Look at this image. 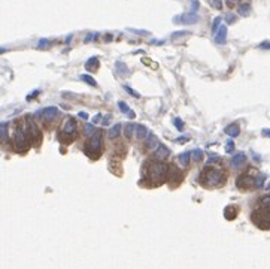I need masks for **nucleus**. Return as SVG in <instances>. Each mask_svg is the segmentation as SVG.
Wrapping results in <instances>:
<instances>
[{
    "mask_svg": "<svg viewBox=\"0 0 270 269\" xmlns=\"http://www.w3.org/2000/svg\"><path fill=\"white\" fill-rule=\"evenodd\" d=\"M8 123H0V141L5 142L8 139Z\"/></svg>",
    "mask_w": 270,
    "mask_h": 269,
    "instance_id": "nucleus-24",
    "label": "nucleus"
},
{
    "mask_svg": "<svg viewBox=\"0 0 270 269\" xmlns=\"http://www.w3.org/2000/svg\"><path fill=\"white\" fill-rule=\"evenodd\" d=\"M79 117H81V118H84V120H87V118H88V114L84 112V111H81V112H79Z\"/></svg>",
    "mask_w": 270,
    "mask_h": 269,
    "instance_id": "nucleus-43",
    "label": "nucleus"
},
{
    "mask_svg": "<svg viewBox=\"0 0 270 269\" xmlns=\"http://www.w3.org/2000/svg\"><path fill=\"white\" fill-rule=\"evenodd\" d=\"M84 133H85L87 136H91L93 133H94V126H93V124H88V123H87V124L84 126Z\"/></svg>",
    "mask_w": 270,
    "mask_h": 269,
    "instance_id": "nucleus-29",
    "label": "nucleus"
},
{
    "mask_svg": "<svg viewBox=\"0 0 270 269\" xmlns=\"http://www.w3.org/2000/svg\"><path fill=\"white\" fill-rule=\"evenodd\" d=\"M48 44H49L48 39H40L39 44H37V48H45V46H48Z\"/></svg>",
    "mask_w": 270,
    "mask_h": 269,
    "instance_id": "nucleus-36",
    "label": "nucleus"
},
{
    "mask_svg": "<svg viewBox=\"0 0 270 269\" xmlns=\"http://www.w3.org/2000/svg\"><path fill=\"white\" fill-rule=\"evenodd\" d=\"M199 19H200V17H199L196 12H187V13H182V15H176V17L173 18V23H175V24L190 25V24L199 23Z\"/></svg>",
    "mask_w": 270,
    "mask_h": 269,
    "instance_id": "nucleus-5",
    "label": "nucleus"
},
{
    "mask_svg": "<svg viewBox=\"0 0 270 269\" xmlns=\"http://www.w3.org/2000/svg\"><path fill=\"white\" fill-rule=\"evenodd\" d=\"M136 130V124L135 123H127V124L124 126V135H125V138H133V133H135Z\"/></svg>",
    "mask_w": 270,
    "mask_h": 269,
    "instance_id": "nucleus-19",
    "label": "nucleus"
},
{
    "mask_svg": "<svg viewBox=\"0 0 270 269\" xmlns=\"http://www.w3.org/2000/svg\"><path fill=\"white\" fill-rule=\"evenodd\" d=\"M118 108H119V111H121V112H124L127 117H130V118H135L136 117V114L133 112V109H130L127 103H124V102H118Z\"/></svg>",
    "mask_w": 270,
    "mask_h": 269,
    "instance_id": "nucleus-15",
    "label": "nucleus"
},
{
    "mask_svg": "<svg viewBox=\"0 0 270 269\" xmlns=\"http://www.w3.org/2000/svg\"><path fill=\"white\" fill-rule=\"evenodd\" d=\"M215 42L220 45H224L227 42V27L225 25H220L218 30L215 31Z\"/></svg>",
    "mask_w": 270,
    "mask_h": 269,
    "instance_id": "nucleus-11",
    "label": "nucleus"
},
{
    "mask_svg": "<svg viewBox=\"0 0 270 269\" xmlns=\"http://www.w3.org/2000/svg\"><path fill=\"white\" fill-rule=\"evenodd\" d=\"M188 141H190V136H181L179 139H176L178 144H185V142H188Z\"/></svg>",
    "mask_w": 270,
    "mask_h": 269,
    "instance_id": "nucleus-38",
    "label": "nucleus"
},
{
    "mask_svg": "<svg viewBox=\"0 0 270 269\" xmlns=\"http://www.w3.org/2000/svg\"><path fill=\"white\" fill-rule=\"evenodd\" d=\"M173 124H175V127H176L178 130H184V121L181 118H175L173 120Z\"/></svg>",
    "mask_w": 270,
    "mask_h": 269,
    "instance_id": "nucleus-32",
    "label": "nucleus"
},
{
    "mask_svg": "<svg viewBox=\"0 0 270 269\" xmlns=\"http://www.w3.org/2000/svg\"><path fill=\"white\" fill-rule=\"evenodd\" d=\"M117 70H118V72H121L123 75H124V73H125V75H129V73H130V70L127 69V66H125V64H123L121 62L117 63Z\"/></svg>",
    "mask_w": 270,
    "mask_h": 269,
    "instance_id": "nucleus-28",
    "label": "nucleus"
},
{
    "mask_svg": "<svg viewBox=\"0 0 270 269\" xmlns=\"http://www.w3.org/2000/svg\"><path fill=\"white\" fill-rule=\"evenodd\" d=\"M58 109H57L56 106H48V108H43L42 111H39L37 112V115L39 117H42L43 120H54V118H57L58 117Z\"/></svg>",
    "mask_w": 270,
    "mask_h": 269,
    "instance_id": "nucleus-8",
    "label": "nucleus"
},
{
    "mask_svg": "<svg viewBox=\"0 0 270 269\" xmlns=\"http://www.w3.org/2000/svg\"><path fill=\"white\" fill-rule=\"evenodd\" d=\"M267 190H269V191H270V184H269V186H267Z\"/></svg>",
    "mask_w": 270,
    "mask_h": 269,
    "instance_id": "nucleus-48",
    "label": "nucleus"
},
{
    "mask_svg": "<svg viewBox=\"0 0 270 269\" xmlns=\"http://www.w3.org/2000/svg\"><path fill=\"white\" fill-rule=\"evenodd\" d=\"M225 151H227V153H233L234 151V142L231 141V139H230V141L227 142V145H225Z\"/></svg>",
    "mask_w": 270,
    "mask_h": 269,
    "instance_id": "nucleus-34",
    "label": "nucleus"
},
{
    "mask_svg": "<svg viewBox=\"0 0 270 269\" xmlns=\"http://www.w3.org/2000/svg\"><path fill=\"white\" fill-rule=\"evenodd\" d=\"M199 6H200L199 0H191V12H196L197 9H199Z\"/></svg>",
    "mask_w": 270,
    "mask_h": 269,
    "instance_id": "nucleus-35",
    "label": "nucleus"
},
{
    "mask_svg": "<svg viewBox=\"0 0 270 269\" xmlns=\"http://www.w3.org/2000/svg\"><path fill=\"white\" fill-rule=\"evenodd\" d=\"M234 21H236V17H234L233 13H228L227 15V23L228 24H231V23H234Z\"/></svg>",
    "mask_w": 270,
    "mask_h": 269,
    "instance_id": "nucleus-41",
    "label": "nucleus"
},
{
    "mask_svg": "<svg viewBox=\"0 0 270 269\" xmlns=\"http://www.w3.org/2000/svg\"><path fill=\"white\" fill-rule=\"evenodd\" d=\"M225 133H227L230 138H236V136H239L240 127L237 124H230L225 127Z\"/></svg>",
    "mask_w": 270,
    "mask_h": 269,
    "instance_id": "nucleus-14",
    "label": "nucleus"
},
{
    "mask_svg": "<svg viewBox=\"0 0 270 269\" xmlns=\"http://www.w3.org/2000/svg\"><path fill=\"white\" fill-rule=\"evenodd\" d=\"M157 145H158V139H157V136H155L154 133H149V135H148V139H146V148L152 150V148H155Z\"/></svg>",
    "mask_w": 270,
    "mask_h": 269,
    "instance_id": "nucleus-20",
    "label": "nucleus"
},
{
    "mask_svg": "<svg viewBox=\"0 0 270 269\" xmlns=\"http://www.w3.org/2000/svg\"><path fill=\"white\" fill-rule=\"evenodd\" d=\"M191 156H193V160L194 162H202L203 160V151L199 150V148H196V150H193V153H191Z\"/></svg>",
    "mask_w": 270,
    "mask_h": 269,
    "instance_id": "nucleus-26",
    "label": "nucleus"
},
{
    "mask_svg": "<svg viewBox=\"0 0 270 269\" xmlns=\"http://www.w3.org/2000/svg\"><path fill=\"white\" fill-rule=\"evenodd\" d=\"M239 0H227V5L230 8H233V6H236V3H237Z\"/></svg>",
    "mask_w": 270,
    "mask_h": 269,
    "instance_id": "nucleus-42",
    "label": "nucleus"
},
{
    "mask_svg": "<svg viewBox=\"0 0 270 269\" xmlns=\"http://www.w3.org/2000/svg\"><path fill=\"white\" fill-rule=\"evenodd\" d=\"M199 180H200L203 187H209V188L221 187L222 184L225 182V172L221 168H216V166L209 164V166H206L202 170Z\"/></svg>",
    "mask_w": 270,
    "mask_h": 269,
    "instance_id": "nucleus-1",
    "label": "nucleus"
},
{
    "mask_svg": "<svg viewBox=\"0 0 270 269\" xmlns=\"http://www.w3.org/2000/svg\"><path fill=\"white\" fill-rule=\"evenodd\" d=\"M185 35H188V31H176V33H173L172 35V39L181 38V36H185Z\"/></svg>",
    "mask_w": 270,
    "mask_h": 269,
    "instance_id": "nucleus-37",
    "label": "nucleus"
},
{
    "mask_svg": "<svg viewBox=\"0 0 270 269\" xmlns=\"http://www.w3.org/2000/svg\"><path fill=\"white\" fill-rule=\"evenodd\" d=\"M246 160V156H245V153H239V154H236V156L231 157V166L233 168H240L243 163H245Z\"/></svg>",
    "mask_w": 270,
    "mask_h": 269,
    "instance_id": "nucleus-12",
    "label": "nucleus"
},
{
    "mask_svg": "<svg viewBox=\"0 0 270 269\" xmlns=\"http://www.w3.org/2000/svg\"><path fill=\"white\" fill-rule=\"evenodd\" d=\"M102 141H103V136L100 132H94L90 138V142L87 145V148H90V151H98L100 147H102Z\"/></svg>",
    "mask_w": 270,
    "mask_h": 269,
    "instance_id": "nucleus-6",
    "label": "nucleus"
},
{
    "mask_svg": "<svg viewBox=\"0 0 270 269\" xmlns=\"http://www.w3.org/2000/svg\"><path fill=\"white\" fill-rule=\"evenodd\" d=\"M261 133H263V136H270V129H264Z\"/></svg>",
    "mask_w": 270,
    "mask_h": 269,
    "instance_id": "nucleus-44",
    "label": "nucleus"
},
{
    "mask_svg": "<svg viewBox=\"0 0 270 269\" xmlns=\"http://www.w3.org/2000/svg\"><path fill=\"white\" fill-rule=\"evenodd\" d=\"M237 213H239L237 207L230 205V207H225V209H224V217H225L227 220H234L236 217H237Z\"/></svg>",
    "mask_w": 270,
    "mask_h": 269,
    "instance_id": "nucleus-13",
    "label": "nucleus"
},
{
    "mask_svg": "<svg viewBox=\"0 0 270 269\" xmlns=\"http://www.w3.org/2000/svg\"><path fill=\"white\" fill-rule=\"evenodd\" d=\"M170 156V150L167 148L166 145H163V144H158L157 147H155V153H154V157L157 159V160H166L167 157Z\"/></svg>",
    "mask_w": 270,
    "mask_h": 269,
    "instance_id": "nucleus-10",
    "label": "nucleus"
},
{
    "mask_svg": "<svg viewBox=\"0 0 270 269\" xmlns=\"http://www.w3.org/2000/svg\"><path fill=\"white\" fill-rule=\"evenodd\" d=\"M255 176H257V170L248 169L245 174H242V175L237 178L236 184H237V187L239 188H243V190L252 188L254 187V180H255Z\"/></svg>",
    "mask_w": 270,
    "mask_h": 269,
    "instance_id": "nucleus-4",
    "label": "nucleus"
},
{
    "mask_svg": "<svg viewBox=\"0 0 270 269\" xmlns=\"http://www.w3.org/2000/svg\"><path fill=\"white\" fill-rule=\"evenodd\" d=\"M91 39H93V35H88V36H87V38L84 39V42H90Z\"/></svg>",
    "mask_w": 270,
    "mask_h": 269,
    "instance_id": "nucleus-46",
    "label": "nucleus"
},
{
    "mask_svg": "<svg viewBox=\"0 0 270 269\" xmlns=\"http://www.w3.org/2000/svg\"><path fill=\"white\" fill-rule=\"evenodd\" d=\"M252 223L261 230H270V209L260 207L251 215Z\"/></svg>",
    "mask_w": 270,
    "mask_h": 269,
    "instance_id": "nucleus-2",
    "label": "nucleus"
},
{
    "mask_svg": "<svg viewBox=\"0 0 270 269\" xmlns=\"http://www.w3.org/2000/svg\"><path fill=\"white\" fill-rule=\"evenodd\" d=\"M100 120H102V114H98V115H96V117L93 118V121H94V123H97V121H100Z\"/></svg>",
    "mask_w": 270,
    "mask_h": 269,
    "instance_id": "nucleus-45",
    "label": "nucleus"
},
{
    "mask_svg": "<svg viewBox=\"0 0 270 269\" xmlns=\"http://www.w3.org/2000/svg\"><path fill=\"white\" fill-rule=\"evenodd\" d=\"M210 6L215 8V9H221L222 8V0H209Z\"/></svg>",
    "mask_w": 270,
    "mask_h": 269,
    "instance_id": "nucleus-31",
    "label": "nucleus"
},
{
    "mask_svg": "<svg viewBox=\"0 0 270 269\" xmlns=\"http://www.w3.org/2000/svg\"><path fill=\"white\" fill-rule=\"evenodd\" d=\"M260 207L270 209V194L269 196H261L260 197Z\"/></svg>",
    "mask_w": 270,
    "mask_h": 269,
    "instance_id": "nucleus-27",
    "label": "nucleus"
},
{
    "mask_svg": "<svg viewBox=\"0 0 270 269\" xmlns=\"http://www.w3.org/2000/svg\"><path fill=\"white\" fill-rule=\"evenodd\" d=\"M249 13H251V5L249 3H242V5H239V15L248 17Z\"/></svg>",
    "mask_w": 270,
    "mask_h": 269,
    "instance_id": "nucleus-22",
    "label": "nucleus"
},
{
    "mask_svg": "<svg viewBox=\"0 0 270 269\" xmlns=\"http://www.w3.org/2000/svg\"><path fill=\"white\" fill-rule=\"evenodd\" d=\"M190 157H191V153H188V151H185V153H182V154H179L178 156V163L181 164V166H188V163H190Z\"/></svg>",
    "mask_w": 270,
    "mask_h": 269,
    "instance_id": "nucleus-18",
    "label": "nucleus"
},
{
    "mask_svg": "<svg viewBox=\"0 0 270 269\" xmlns=\"http://www.w3.org/2000/svg\"><path fill=\"white\" fill-rule=\"evenodd\" d=\"M221 21H222L221 17H216V18L214 19V24H212V31H214V35H215V31L218 30V27L221 25Z\"/></svg>",
    "mask_w": 270,
    "mask_h": 269,
    "instance_id": "nucleus-30",
    "label": "nucleus"
},
{
    "mask_svg": "<svg viewBox=\"0 0 270 269\" xmlns=\"http://www.w3.org/2000/svg\"><path fill=\"white\" fill-rule=\"evenodd\" d=\"M148 136V129L143 124H136V138L145 139Z\"/></svg>",
    "mask_w": 270,
    "mask_h": 269,
    "instance_id": "nucleus-16",
    "label": "nucleus"
},
{
    "mask_svg": "<svg viewBox=\"0 0 270 269\" xmlns=\"http://www.w3.org/2000/svg\"><path fill=\"white\" fill-rule=\"evenodd\" d=\"M129 30L133 31V33H136V35H142V36L148 35V31H145V30H136V29H129Z\"/></svg>",
    "mask_w": 270,
    "mask_h": 269,
    "instance_id": "nucleus-39",
    "label": "nucleus"
},
{
    "mask_svg": "<svg viewBox=\"0 0 270 269\" xmlns=\"http://www.w3.org/2000/svg\"><path fill=\"white\" fill-rule=\"evenodd\" d=\"M220 160H221V159H220V157H218V156H214V157H210V159H209V160H208V163H209V164H212V163L220 162Z\"/></svg>",
    "mask_w": 270,
    "mask_h": 269,
    "instance_id": "nucleus-40",
    "label": "nucleus"
},
{
    "mask_svg": "<svg viewBox=\"0 0 270 269\" xmlns=\"http://www.w3.org/2000/svg\"><path fill=\"white\" fill-rule=\"evenodd\" d=\"M78 129V124H76V120L72 118V117H67L63 123V132L64 135H73Z\"/></svg>",
    "mask_w": 270,
    "mask_h": 269,
    "instance_id": "nucleus-9",
    "label": "nucleus"
},
{
    "mask_svg": "<svg viewBox=\"0 0 270 269\" xmlns=\"http://www.w3.org/2000/svg\"><path fill=\"white\" fill-rule=\"evenodd\" d=\"M13 142H15V147H18V148H25V147L29 145V139L25 136V133L23 132V129H17V130H15Z\"/></svg>",
    "mask_w": 270,
    "mask_h": 269,
    "instance_id": "nucleus-7",
    "label": "nucleus"
},
{
    "mask_svg": "<svg viewBox=\"0 0 270 269\" xmlns=\"http://www.w3.org/2000/svg\"><path fill=\"white\" fill-rule=\"evenodd\" d=\"M98 66V58L97 57H91V58H88V62L85 63V67L88 70H96Z\"/></svg>",
    "mask_w": 270,
    "mask_h": 269,
    "instance_id": "nucleus-21",
    "label": "nucleus"
},
{
    "mask_svg": "<svg viewBox=\"0 0 270 269\" xmlns=\"http://www.w3.org/2000/svg\"><path fill=\"white\" fill-rule=\"evenodd\" d=\"M260 48H270V44H261Z\"/></svg>",
    "mask_w": 270,
    "mask_h": 269,
    "instance_id": "nucleus-47",
    "label": "nucleus"
},
{
    "mask_svg": "<svg viewBox=\"0 0 270 269\" xmlns=\"http://www.w3.org/2000/svg\"><path fill=\"white\" fill-rule=\"evenodd\" d=\"M124 90H125V91H127L130 96H133V97H139V96H140V94L137 93V91H135L133 88H130L129 85H124Z\"/></svg>",
    "mask_w": 270,
    "mask_h": 269,
    "instance_id": "nucleus-33",
    "label": "nucleus"
},
{
    "mask_svg": "<svg viewBox=\"0 0 270 269\" xmlns=\"http://www.w3.org/2000/svg\"><path fill=\"white\" fill-rule=\"evenodd\" d=\"M167 172H169V168H167V164H164V163L154 162L149 164V174H151V176H152V180L155 182L163 181L166 178Z\"/></svg>",
    "mask_w": 270,
    "mask_h": 269,
    "instance_id": "nucleus-3",
    "label": "nucleus"
},
{
    "mask_svg": "<svg viewBox=\"0 0 270 269\" xmlns=\"http://www.w3.org/2000/svg\"><path fill=\"white\" fill-rule=\"evenodd\" d=\"M264 182H266V175H264V174H260V175H257L255 176V180H254V187L255 188L264 187Z\"/></svg>",
    "mask_w": 270,
    "mask_h": 269,
    "instance_id": "nucleus-23",
    "label": "nucleus"
},
{
    "mask_svg": "<svg viewBox=\"0 0 270 269\" xmlns=\"http://www.w3.org/2000/svg\"><path fill=\"white\" fill-rule=\"evenodd\" d=\"M79 78H81V81H84L85 84H88V85H91V87H97V82H96V79H94L93 76L84 73V75H81Z\"/></svg>",
    "mask_w": 270,
    "mask_h": 269,
    "instance_id": "nucleus-25",
    "label": "nucleus"
},
{
    "mask_svg": "<svg viewBox=\"0 0 270 269\" xmlns=\"http://www.w3.org/2000/svg\"><path fill=\"white\" fill-rule=\"evenodd\" d=\"M121 127H123V124L121 123H117L115 126H112L111 129H109V138L111 139H115V138H118V135L121 133Z\"/></svg>",
    "mask_w": 270,
    "mask_h": 269,
    "instance_id": "nucleus-17",
    "label": "nucleus"
}]
</instances>
